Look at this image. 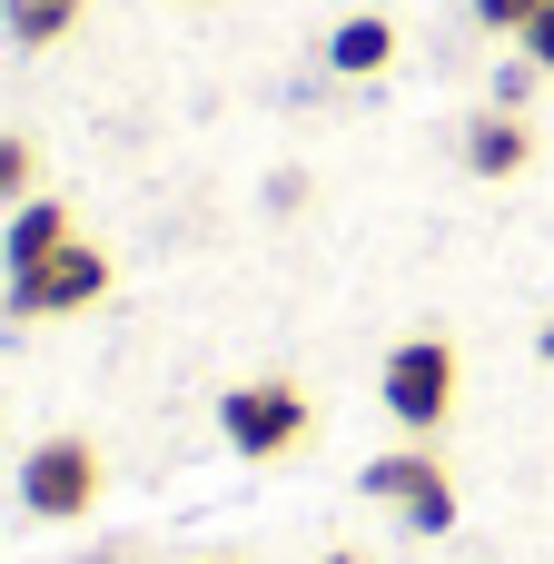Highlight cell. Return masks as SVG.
Returning <instances> with one entry per match:
<instances>
[{"mask_svg":"<svg viewBox=\"0 0 554 564\" xmlns=\"http://www.w3.org/2000/svg\"><path fill=\"white\" fill-rule=\"evenodd\" d=\"M218 436H228L248 466H278V456H297V446L317 436V406H307L297 377H248V387L218 397Z\"/></svg>","mask_w":554,"mask_h":564,"instance_id":"6da1fadb","label":"cell"},{"mask_svg":"<svg viewBox=\"0 0 554 564\" xmlns=\"http://www.w3.org/2000/svg\"><path fill=\"white\" fill-rule=\"evenodd\" d=\"M456 387H466V367H456L446 337H397V357H387V416L406 436H436L456 416Z\"/></svg>","mask_w":554,"mask_h":564,"instance_id":"7a4b0ae2","label":"cell"},{"mask_svg":"<svg viewBox=\"0 0 554 564\" xmlns=\"http://www.w3.org/2000/svg\"><path fill=\"white\" fill-rule=\"evenodd\" d=\"M20 506H30L40 525H79V516L99 506V446H89V436H40V446L20 456Z\"/></svg>","mask_w":554,"mask_h":564,"instance_id":"3957f363","label":"cell"},{"mask_svg":"<svg viewBox=\"0 0 554 564\" xmlns=\"http://www.w3.org/2000/svg\"><path fill=\"white\" fill-rule=\"evenodd\" d=\"M406 535H456V476L426 456V446H397V456H377L367 476H357Z\"/></svg>","mask_w":554,"mask_h":564,"instance_id":"277c9868","label":"cell"},{"mask_svg":"<svg viewBox=\"0 0 554 564\" xmlns=\"http://www.w3.org/2000/svg\"><path fill=\"white\" fill-rule=\"evenodd\" d=\"M99 297H109V258L89 238H69L59 258H40L30 278H10V317H79Z\"/></svg>","mask_w":554,"mask_h":564,"instance_id":"5b68a950","label":"cell"},{"mask_svg":"<svg viewBox=\"0 0 554 564\" xmlns=\"http://www.w3.org/2000/svg\"><path fill=\"white\" fill-rule=\"evenodd\" d=\"M69 238H79V218H69L59 198H20V208H10V228H0V268H10V278H30V268H40V258H59Z\"/></svg>","mask_w":554,"mask_h":564,"instance_id":"8992f818","label":"cell"},{"mask_svg":"<svg viewBox=\"0 0 554 564\" xmlns=\"http://www.w3.org/2000/svg\"><path fill=\"white\" fill-rule=\"evenodd\" d=\"M387 59H397V20H387V10H347V20L327 30V69H337V79H377Z\"/></svg>","mask_w":554,"mask_h":564,"instance_id":"52a82bcc","label":"cell"},{"mask_svg":"<svg viewBox=\"0 0 554 564\" xmlns=\"http://www.w3.org/2000/svg\"><path fill=\"white\" fill-rule=\"evenodd\" d=\"M535 159V129H525V109H486L476 129H466V169L476 178H515Z\"/></svg>","mask_w":554,"mask_h":564,"instance_id":"ba28073f","label":"cell"},{"mask_svg":"<svg viewBox=\"0 0 554 564\" xmlns=\"http://www.w3.org/2000/svg\"><path fill=\"white\" fill-rule=\"evenodd\" d=\"M79 10H89V0H0V30H10L20 50H50V40L79 30Z\"/></svg>","mask_w":554,"mask_h":564,"instance_id":"9c48e42d","label":"cell"},{"mask_svg":"<svg viewBox=\"0 0 554 564\" xmlns=\"http://www.w3.org/2000/svg\"><path fill=\"white\" fill-rule=\"evenodd\" d=\"M20 198H40V159L20 129H0V208H20Z\"/></svg>","mask_w":554,"mask_h":564,"instance_id":"30bf717a","label":"cell"},{"mask_svg":"<svg viewBox=\"0 0 554 564\" xmlns=\"http://www.w3.org/2000/svg\"><path fill=\"white\" fill-rule=\"evenodd\" d=\"M545 10H554V0H476V30H506V40H525Z\"/></svg>","mask_w":554,"mask_h":564,"instance_id":"8fae6325","label":"cell"},{"mask_svg":"<svg viewBox=\"0 0 554 564\" xmlns=\"http://www.w3.org/2000/svg\"><path fill=\"white\" fill-rule=\"evenodd\" d=\"M535 79H545L535 59H506V69H496V109H525V99H535Z\"/></svg>","mask_w":554,"mask_h":564,"instance_id":"7c38bea8","label":"cell"},{"mask_svg":"<svg viewBox=\"0 0 554 564\" xmlns=\"http://www.w3.org/2000/svg\"><path fill=\"white\" fill-rule=\"evenodd\" d=\"M525 59H535V69H554V10L535 20V30H525Z\"/></svg>","mask_w":554,"mask_h":564,"instance_id":"4fadbf2b","label":"cell"},{"mask_svg":"<svg viewBox=\"0 0 554 564\" xmlns=\"http://www.w3.org/2000/svg\"><path fill=\"white\" fill-rule=\"evenodd\" d=\"M535 357H545V367H554V317H545V327H535Z\"/></svg>","mask_w":554,"mask_h":564,"instance_id":"5bb4252c","label":"cell"},{"mask_svg":"<svg viewBox=\"0 0 554 564\" xmlns=\"http://www.w3.org/2000/svg\"><path fill=\"white\" fill-rule=\"evenodd\" d=\"M317 564H367V555H357V545H337V555H317Z\"/></svg>","mask_w":554,"mask_h":564,"instance_id":"9a60e30c","label":"cell"},{"mask_svg":"<svg viewBox=\"0 0 554 564\" xmlns=\"http://www.w3.org/2000/svg\"><path fill=\"white\" fill-rule=\"evenodd\" d=\"M208 564H248V555H208Z\"/></svg>","mask_w":554,"mask_h":564,"instance_id":"2e32d148","label":"cell"}]
</instances>
